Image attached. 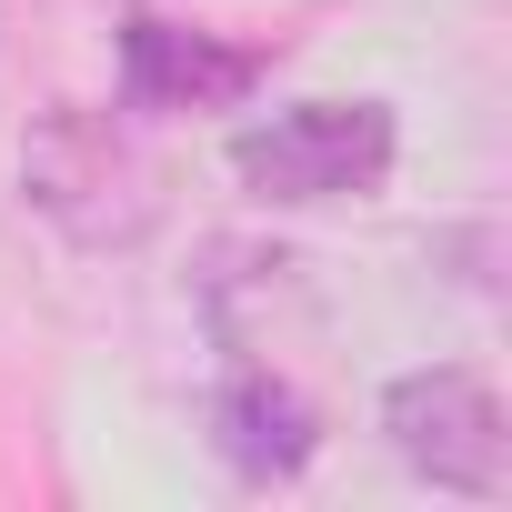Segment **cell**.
<instances>
[{"mask_svg": "<svg viewBox=\"0 0 512 512\" xmlns=\"http://www.w3.org/2000/svg\"><path fill=\"white\" fill-rule=\"evenodd\" d=\"M392 151H402V131H392L382 101H302V111L251 121L231 141V171H241L251 201L302 211V201H362V191H382Z\"/></svg>", "mask_w": 512, "mask_h": 512, "instance_id": "6da1fadb", "label": "cell"}, {"mask_svg": "<svg viewBox=\"0 0 512 512\" xmlns=\"http://www.w3.org/2000/svg\"><path fill=\"white\" fill-rule=\"evenodd\" d=\"M21 191L41 221H61L81 251H121L151 231V171L141 151L101 121V111H41L31 141H21Z\"/></svg>", "mask_w": 512, "mask_h": 512, "instance_id": "7a4b0ae2", "label": "cell"}, {"mask_svg": "<svg viewBox=\"0 0 512 512\" xmlns=\"http://www.w3.org/2000/svg\"><path fill=\"white\" fill-rule=\"evenodd\" d=\"M382 432L442 492H472V502H502L512 492V432H502L492 382H472V372H402L382 392Z\"/></svg>", "mask_w": 512, "mask_h": 512, "instance_id": "3957f363", "label": "cell"}, {"mask_svg": "<svg viewBox=\"0 0 512 512\" xmlns=\"http://www.w3.org/2000/svg\"><path fill=\"white\" fill-rule=\"evenodd\" d=\"M121 81H131L141 111H231L262 81V61L211 41V31H181V21H131L121 31Z\"/></svg>", "mask_w": 512, "mask_h": 512, "instance_id": "277c9868", "label": "cell"}, {"mask_svg": "<svg viewBox=\"0 0 512 512\" xmlns=\"http://www.w3.org/2000/svg\"><path fill=\"white\" fill-rule=\"evenodd\" d=\"M211 432H221V462L241 482H292L312 462V442H322L312 432V402L292 382H272V372H231L221 402H211Z\"/></svg>", "mask_w": 512, "mask_h": 512, "instance_id": "5b68a950", "label": "cell"}]
</instances>
